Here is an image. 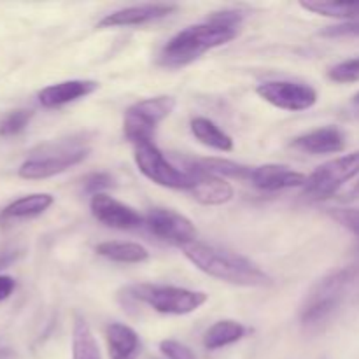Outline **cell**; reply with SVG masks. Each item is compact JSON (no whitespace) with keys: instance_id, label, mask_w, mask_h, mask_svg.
Wrapping results in <instances>:
<instances>
[{"instance_id":"cell-1","label":"cell","mask_w":359,"mask_h":359,"mask_svg":"<svg viewBox=\"0 0 359 359\" xmlns=\"http://www.w3.org/2000/svg\"><path fill=\"white\" fill-rule=\"evenodd\" d=\"M186 258L205 276L242 287H266L272 277L263 272L256 263L237 252L214 248L195 241L181 248Z\"/></svg>"},{"instance_id":"cell-2","label":"cell","mask_w":359,"mask_h":359,"mask_svg":"<svg viewBox=\"0 0 359 359\" xmlns=\"http://www.w3.org/2000/svg\"><path fill=\"white\" fill-rule=\"evenodd\" d=\"M237 35L238 28L223 27V25L210 23V21L191 25L168 39L167 44L158 53V65L170 70L182 69L210 49L231 42L233 39H237Z\"/></svg>"},{"instance_id":"cell-3","label":"cell","mask_w":359,"mask_h":359,"mask_svg":"<svg viewBox=\"0 0 359 359\" xmlns=\"http://www.w3.org/2000/svg\"><path fill=\"white\" fill-rule=\"evenodd\" d=\"M91 153L90 139L84 133L69 139L49 142L32 151L30 156L20 165L18 175L27 181H42L63 174L69 168L83 163Z\"/></svg>"},{"instance_id":"cell-4","label":"cell","mask_w":359,"mask_h":359,"mask_svg":"<svg viewBox=\"0 0 359 359\" xmlns=\"http://www.w3.org/2000/svg\"><path fill=\"white\" fill-rule=\"evenodd\" d=\"M133 300L149 305L153 311L167 316H186L198 311L207 304L209 294L203 291L186 290L177 286H161V284H135L128 290Z\"/></svg>"},{"instance_id":"cell-5","label":"cell","mask_w":359,"mask_h":359,"mask_svg":"<svg viewBox=\"0 0 359 359\" xmlns=\"http://www.w3.org/2000/svg\"><path fill=\"white\" fill-rule=\"evenodd\" d=\"M353 279V269H339L319 279L305 294L300 309L304 326H316L325 321L344 298L347 284Z\"/></svg>"},{"instance_id":"cell-6","label":"cell","mask_w":359,"mask_h":359,"mask_svg":"<svg viewBox=\"0 0 359 359\" xmlns=\"http://www.w3.org/2000/svg\"><path fill=\"white\" fill-rule=\"evenodd\" d=\"M175 98L168 95H158V97L142 98L135 102L125 111L123 119V132L126 139L135 146L139 142L153 140V133L156 126L163 119L174 112Z\"/></svg>"},{"instance_id":"cell-7","label":"cell","mask_w":359,"mask_h":359,"mask_svg":"<svg viewBox=\"0 0 359 359\" xmlns=\"http://www.w3.org/2000/svg\"><path fill=\"white\" fill-rule=\"evenodd\" d=\"M133 158L139 167L140 174L149 179L154 184L168 189H182V191H191L195 186V177L188 170L174 167L170 161L165 158L156 147L153 140L135 144Z\"/></svg>"},{"instance_id":"cell-8","label":"cell","mask_w":359,"mask_h":359,"mask_svg":"<svg viewBox=\"0 0 359 359\" xmlns=\"http://www.w3.org/2000/svg\"><path fill=\"white\" fill-rule=\"evenodd\" d=\"M359 175V149L354 153L330 160L316 168L307 177L304 196L309 200H328L340 191L342 186Z\"/></svg>"},{"instance_id":"cell-9","label":"cell","mask_w":359,"mask_h":359,"mask_svg":"<svg viewBox=\"0 0 359 359\" xmlns=\"http://www.w3.org/2000/svg\"><path fill=\"white\" fill-rule=\"evenodd\" d=\"M256 93L273 107L290 112L307 111L318 102V91L297 81H266L258 84Z\"/></svg>"},{"instance_id":"cell-10","label":"cell","mask_w":359,"mask_h":359,"mask_svg":"<svg viewBox=\"0 0 359 359\" xmlns=\"http://www.w3.org/2000/svg\"><path fill=\"white\" fill-rule=\"evenodd\" d=\"M144 226L160 241L179 245V248H184L196 241V228L191 219L172 209L154 207V209L147 210V214L144 216Z\"/></svg>"},{"instance_id":"cell-11","label":"cell","mask_w":359,"mask_h":359,"mask_svg":"<svg viewBox=\"0 0 359 359\" xmlns=\"http://www.w3.org/2000/svg\"><path fill=\"white\" fill-rule=\"evenodd\" d=\"M90 210L98 223L114 230H135L144 224V216H140L133 207L119 202L107 193L91 196Z\"/></svg>"},{"instance_id":"cell-12","label":"cell","mask_w":359,"mask_h":359,"mask_svg":"<svg viewBox=\"0 0 359 359\" xmlns=\"http://www.w3.org/2000/svg\"><path fill=\"white\" fill-rule=\"evenodd\" d=\"M177 11L175 4H142V6L125 7L107 14L97 23V28H121V27H140V25L153 23L163 20Z\"/></svg>"},{"instance_id":"cell-13","label":"cell","mask_w":359,"mask_h":359,"mask_svg":"<svg viewBox=\"0 0 359 359\" xmlns=\"http://www.w3.org/2000/svg\"><path fill=\"white\" fill-rule=\"evenodd\" d=\"M249 182L263 191H283V189L304 188L307 182V175L293 170L286 165L266 163L252 167Z\"/></svg>"},{"instance_id":"cell-14","label":"cell","mask_w":359,"mask_h":359,"mask_svg":"<svg viewBox=\"0 0 359 359\" xmlns=\"http://www.w3.org/2000/svg\"><path fill=\"white\" fill-rule=\"evenodd\" d=\"M98 90V83L93 79H70L49 84L39 91V104L46 109H58L67 104L90 97Z\"/></svg>"},{"instance_id":"cell-15","label":"cell","mask_w":359,"mask_h":359,"mask_svg":"<svg viewBox=\"0 0 359 359\" xmlns=\"http://www.w3.org/2000/svg\"><path fill=\"white\" fill-rule=\"evenodd\" d=\"M291 147L309 154H333L346 149V133L339 126H321L293 139Z\"/></svg>"},{"instance_id":"cell-16","label":"cell","mask_w":359,"mask_h":359,"mask_svg":"<svg viewBox=\"0 0 359 359\" xmlns=\"http://www.w3.org/2000/svg\"><path fill=\"white\" fill-rule=\"evenodd\" d=\"M195 177V186L189 193L202 205H223L233 198V186L223 177L202 170H188Z\"/></svg>"},{"instance_id":"cell-17","label":"cell","mask_w":359,"mask_h":359,"mask_svg":"<svg viewBox=\"0 0 359 359\" xmlns=\"http://www.w3.org/2000/svg\"><path fill=\"white\" fill-rule=\"evenodd\" d=\"M105 340L111 359H137L140 354V339L133 328L123 323L105 326Z\"/></svg>"},{"instance_id":"cell-18","label":"cell","mask_w":359,"mask_h":359,"mask_svg":"<svg viewBox=\"0 0 359 359\" xmlns=\"http://www.w3.org/2000/svg\"><path fill=\"white\" fill-rule=\"evenodd\" d=\"M188 170H202L207 174L217 175V177L238 179V181H248L251 177L252 167L237 163V161L226 160V158H195V160H184Z\"/></svg>"},{"instance_id":"cell-19","label":"cell","mask_w":359,"mask_h":359,"mask_svg":"<svg viewBox=\"0 0 359 359\" xmlns=\"http://www.w3.org/2000/svg\"><path fill=\"white\" fill-rule=\"evenodd\" d=\"M55 203V196L49 193H32L16 198L9 205L4 207L0 217L2 219H30L44 214Z\"/></svg>"},{"instance_id":"cell-20","label":"cell","mask_w":359,"mask_h":359,"mask_svg":"<svg viewBox=\"0 0 359 359\" xmlns=\"http://www.w3.org/2000/svg\"><path fill=\"white\" fill-rule=\"evenodd\" d=\"M189 128H191V133L195 135V139L198 142H202L203 146L221 151V153H230V151H233V139L224 130H221L212 119L202 118V116L193 118L191 123H189Z\"/></svg>"},{"instance_id":"cell-21","label":"cell","mask_w":359,"mask_h":359,"mask_svg":"<svg viewBox=\"0 0 359 359\" xmlns=\"http://www.w3.org/2000/svg\"><path fill=\"white\" fill-rule=\"evenodd\" d=\"M248 333L242 323L233 321V319H223L210 326L203 335V347L209 351L223 349V347L231 346V344L241 342Z\"/></svg>"},{"instance_id":"cell-22","label":"cell","mask_w":359,"mask_h":359,"mask_svg":"<svg viewBox=\"0 0 359 359\" xmlns=\"http://www.w3.org/2000/svg\"><path fill=\"white\" fill-rule=\"evenodd\" d=\"M98 256L107 258L116 263H144L149 259V251L144 245L137 242H123V241H107L102 242L95 248Z\"/></svg>"},{"instance_id":"cell-23","label":"cell","mask_w":359,"mask_h":359,"mask_svg":"<svg viewBox=\"0 0 359 359\" xmlns=\"http://www.w3.org/2000/svg\"><path fill=\"white\" fill-rule=\"evenodd\" d=\"M302 9L309 13L319 14L326 18H337L344 20V23L349 21H359V2H333V0H302Z\"/></svg>"},{"instance_id":"cell-24","label":"cell","mask_w":359,"mask_h":359,"mask_svg":"<svg viewBox=\"0 0 359 359\" xmlns=\"http://www.w3.org/2000/svg\"><path fill=\"white\" fill-rule=\"evenodd\" d=\"M72 359H102L97 339L83 316L77 314L72 328Z\"/></svg>"},{"instance_id":"cell-25","label":"cell","mask_w":359,"mask_h":359,"mask_svg":"<svg viewBox=\"0 0 359 359\" xmlns=\"http://www.w3.org/2000/svg\"><path fill=\"white\" fill-rule=\"evenodd\" d=\"M32 118H34V111L30 109H14L0 119V137L20 135L30 125Z\"/></svg>"},{"instance_id":"cell-26","label":"cell","mask_w":359,"mask_h":359,"mask_svg":"<svg viewBox=\"0 0 359 359\" xmlns=\"http://www.w3.org/2000/svg\"><path fill=\"white\" fill-rule=\"evenodd\" d=\"M328 79L339 84L358 83L359 81V56L344 60L328 70Z\"/></svg>"},{"instance_id":"cell-27","label":"cell","mask_w":359,"mask_h":359,"mask_svg":"<svg viewBox=\"0 0 359 359\" xmlns=\"http://www.w3.org/2000/svg\"><path fill=\"white\" fill-rule=\"evenodd\" d=\"M114 186V177L109 172H91L86 177H83V188L84 191L93 195H100L105 189Z\"/></svg>"},{"instance_id":"cell-28","label":"cell","mask_w":359,"mask_h":359,"mask_svg":"<svg viewBox=\"0 0 359 359\" xmlns=\"http://www.w3.org/2000/svg\"><path fill=\"white\" fill-rule=\"evenodd\" d=\"M160 351L167 359H196L195 353L188 346L172 339L161 340Z\"/></svg>"},{"instance_id":"cell-29","label":"cell","mask_w":359,"mask_h":359,"mask_svg":"<svg viewBox=\"0 0 359 359\" xmlns=\"http://www.w3.org/2000/svg\"><path fill=\"white\" fill-rule=\"evenodd\" d=\"M330 216L359 238V209H333Z\"/></svg>"},{"instance_id":"cell-30","label":"cell","mask_w":359,"mask_h":359,"mask_svg":"<svg viewBox=\"0 0 359 359\" xmlns=\"http://www.w3.org/2000/svg\"><path fill=\"white\" fill-rule=\"evenodd\" d=\"M207 21L216 25H223V27H230V28H238L244 21V14L237 9H223L217 11V13H212Z\"/></svg>"},{"instance_id":"cell-31","label":"cell","mask_w":359,"mask_h":359,"mask_svg":"<svg viewBox=\"0 0 359 359\" xmlns=\"http://www.w3.org/2000/svg\"><path fill=\"white\" fill-rule=\"evenodd\" d=\"M323 37L339 39V37H359V21H349V23L333 25L321 30Z\"/></svg>"},{"instance_id":"cell-32","label":"cell","mask_w":359,"mask_h":359,"mask_svg":"<svg viewBox=\"0 0 359 359\" xmlns=\"http://www.w3.org/2000/svg\"><path fill=\"white\" fill-rule=\"evenodd\" d=\"M16 290V280L11 276H0V302L7 300Z\"/></svg>"},{"instance_id":"cell-33","label":"cell","mask_w":359,"mask_h":359,"mask_svg":"<svg viewBox=\"0 0 359 359\" xmlns=\"http://www.w3.org/2000/svg\"><path fill=\"white\" fill-rule=\"evenodd\" d=\"M18 258H20V252H16V251L4 252V255H0V272H2V270H6L7 266L13 265Z\"/></svg>"},{"instance_id":"cell-34","label":"cell","mask_w":359,"mask_h":359,"mask_svg":"<svg viewBox=\"0 0 359 359\" xmlns=\"http://www.w3.org/2000/svg\"><path fill=\"white\" fill-rule=\"evenodd\" d=\"M13 358H14V351L0 342V359H13Z\"/></svg>"},{"instance_id":"cell-35","label":"cell","mask_w":359,"mask_h":359,"mask_svg":"<svg viewBox=\"0 0 359 359\" xmlns=\"http://www.w3.org/2000/svg\"><path fill=\"white\" fill-rule=\"evenodd\" d=\"M347 200H353V198H359V181L354 184V188L347 193Z\"/></svg>"},{"instance_id":"cell-36","label":"cell","mask_w":359,"mask_h":359,"mask_svg":"<svg viewBox=\"0 0 359 359\" xmlns=\"http://www.w3.org/2000/svg\"><path fill=\"white\" fill-rule=\"evenodd\" d=\"M353 102H354V105H359V91H358V93H356V95H354Z\"/></svg>"}]
</instances>
